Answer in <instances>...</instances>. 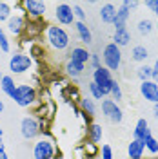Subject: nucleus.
Wrapping results in <instances>:
<instances>
[{"label": "nucleus", "mask_w": 158, "mask_h": 159, "mask_svg": "<svg viewBox=\"0 0 158 159\" xmlns=\"http://www.w3.org/2000/svg\"><path fill=\"white\" fill-rule=\"evenodd\" d=\"M102 112L106 114V118H109L113 123H120L122 121V110L116 105V101L113 99H104L102 101Z\"/></svg>", "instance_id": "39448f33"}, {"label": "nucleus", "mask_w": 158, "mask_h": 159, "mask_svg": "<svg viewBox=\"0 0 158 159\" xmlns=\"http://www.w3.org/2000/svg\"><path fill=\"white\" fill-rule=\"evenodd\" d=\"M147 136H151V130H149L147 121H146V119H138L136 129H135V139H138V141H146Z\"/></svg>", "instance_id": "2eb2a0df"}, {"label": "nucleus", "mask_w": 158, "mask_h": 159, "mask_svg": "<svg viewBox=\"0 0 158 159\" xmlns=\"http://www.w3.org/2000/svg\"><path fill=\"white\" fill-rule=\"evenodd\" d=\"M77 31H78V36H80V40H82V43L89 45L93 38H91V31H89V27L86 25V22H77Z\"/></svg>", "instance_id": "dca6fc26"}, {"label": "nucleus", "mask_w": 158, "mask_h": 159, "mask_svg": "<svg viewBox=\"0 0 158 159\" xmlns=\"http://www.w3.org/2000/svg\"><path fill=\"white\" fill-rule=\"evenodd\" d=\"M13 99L18 103L20 107H29L31 103L37 99V92H35V89L29 87V85H18L17 90H15Z\"/></svg>", "instance_id": "20e7f679"}, {"label": "nucleus", "mask_w": 158, "mask_h": 159, "mask_svg": "<svg viewBox=\"0 0 158 159\" xmlns=\"http://www.w3.org/2000/svg\"><path fill=\"white\" fill-rule=\"evenodd\" d=\"M91 63H93V67H95V70L100 69V60L96 54H91Z\"/></svg>", "instance_id": "f704fd0d"}, {"label": "nucleus", "mask_w": 158, "mask_h": 159, "mask_svg": "<svg viewBox=\"0 0 158 159\" xmlns=\"http://www.w3.org/2000/svg\"><path fill=\"white\" fill-rule=\"evenodd\" d=\"M0 49L4 51V52H9V42L6 38V33L0 29Z\"/></svg>", "instance_id": "c756f323"}, {"label": "nucleus", "mask_w": 158, "mask_h": 159, "mask_svg": "<svg viewBox=\"0 0 158 159\" xmlns=\"http://www.w3.org/2000/svg\"><path fill=\"white\" fill-rule=\"evenodd\" d=\"M155 118L158 119V103H155Z\"/></svg>", "instance_id": "4c0bfd02"}, {"label": "nucleus", "mask_w": 158, "mask_h": 159, "mask_svg": "<svg viewBox=\"0 0 158 159\" xmlns=\"http://www.w3.org/2000/svg\"><path fill=\"white\" fill-rule=\"evenodd\" d=\"M55 13H57L58 22L64 24V25H69V24L75 22V13H73V7H71L69 4H58Z\"/></svg>", "instance_id": "6e6552de"}, {"label": "nucleus", "mask_w": 158, "mask_h": 159, "mask_svg": "<svg viewBox=\"0 0 158 159\" xmlns=\"http://www.w3.org/2000/svg\"><path fill=\"white\" fill-rule=\"evenodd\" d=\"M100 138H102V127L100 125H91V139L95 143H98Z\"/></svg>", "instance_id": "a878e982"}, {"label": "nucleus", "mask_w": 158, "mask_h": 159, "mask_svg": "<svg viewBox=\"0 0 158 159\" xmlns=\"http://www.w3.org/2000/svg\"><path fill=\"white\" fill-rule=\"evenodd\" d=\"M89 58H91V54L87 52V49H84V47H75L73 49V52H71V60H77V61H80V63H87Z\"/></svg>", "instance_id": "a211bd4d"}, {"label": "nucleus", "mask_w": 158, "mask_h": 159, "mask_svg": "<svg viewBox=\"0 0 158 159\" xmlns=\"http://www.w3.org/2000/svg\"><path fill=\"white\" fill-rule=\"evenodd\" d=\"M24 6H26L27 13L31 15V18H42L44 13H46V4L38 2V0H26Z\"/></svg>", "instance_id": "9b49d317"}, {"label": "nucleus", "mask_w": 158, "mask_h": 159, "mask_svg": "<svg viewBox=\"0 0 158 159\" xmlns=\"http://www.w3.org/2000/svg\"><path fill=\"white\" fill-rule=\"evenodd\" d=\"M33 154H35V159H53V156H55V147H53L51 141L42 139V141H38L35 145Z\"/></svg>", "instance_id": "423d86ee"}, {"label": "nucleus", "mask_w": 158, "mask_h": 159, "mask_svg": "<svg viewBox=\"0 0 158 159\" xmlns=\"http://www.w3.org/2000/svg\"><path fill=\"white\" fill-rule=\"evenodd\" d=\"M102 159H113V150H111L109 145L102 147Z\"/></svg>", "instance_id": "7c9ffc66"}, {"label": "nucleus", "mask_w": 158, "mask_h": 159, "mask_svg": "<svg viewBox=\"0 0 158 159\" xmlns=\"http://www.w3.org/2000/svg\"><path fill=\"white\" fill-rule=\"evenodd\" d=\"M47 38H49V43L58 51H64L67 45H69V36L67 33L58 27V25H49L47 27Z\"/></svg>", "instance_id": "f257e3e1"}, {"label": "nucleus", "mask_w": 158, "mask_h": 159, "mask_svg": "<svg viewBox=\"0 0 158 159\" xmlns=\"http://www.w3.org/2000/svg\"><path fill=\"white\" fill-rule=\"evenodd\" d=\"M144 145H146V147H147L153 154H156V152H158V141L153 138V136H147V138H146V141H144Z\"/></svg>", "instance_id": "393cba45"}, {"label": "nucleus", "mask_w": 158, "mask_h": 159, "mask_svg": "<svg viewBox=\"0 0 158 159\" xmlns=\"http://www.w3.org/2000/svg\"><path fill=\"white\" fill-rule=\"evenodd\" d=\"M104 63H106V69L107 70H116L120 67V58H122V54H120V49L116 43H107L106 47H104Z\"/></svg>", "instance_id": "f03ea898"}, {"label": "nucleus", "mask_w": 158, "mask_h": 159, "mask_svg": "<svg viewBox=\"0 0 158 159\" xmlns=\"http://www.w3.org/2000/svg\"><path fill=\"white\" fill-rule=\"evenodd\" d=\"M144 148H146V145H144V141H138V139H133L131 143H129V159H142L144 156Z\"/></svg>", "instance_id": "ddd939ff"}, {"label": "nucleus", "mask_w": 158, "mask_h": 159, "mask_svg": "<svg viewBox=\"0 0 158 159\" xmlns=\"http://www.w3.org/2000/svg\"><path fill=\"white\" fill-rule=\"evenodd\" d=\"M0 159H7V154H6V148L2 145V139H0Z\"/></svg>", "instance_id": "c9c22d12"}, {"label": "nucleus", "mask_w": 158, "mask_h": 159, "mask_svg": "<svg viewBox=\"0 0 158 159\" xmlns=\"http://www.w3.org/2000/svg\"><path fill=\"white\" fill-rule=\"evenodd\" d=\"M2 110H4V103H2V101H0V112H2Z\"/></svg>", "instance_id": "58836bf2"}, {"label": "nucleus", "mask_w": 158, "mask_h": 159, "mask_svg": "<svg viewBox=\"0 0 158 159\" xmlns=\"http://www.w3.org/2000/svg\"><path fill=\"white\" fill-rule=\"evenodd\" d=\"M146 6H147L149 9L155 11V15L158 16V0H149V2H146Z\"/></svg>", "instance_id": "72a5a7b5"}, {"label": "nucleus", "mask_w": 158, "mask_h": 159, "mask_svg": "<svg viewBox=\"0 0 158 159\" xmlns=\"http://www.w3.org/2000/svg\"><path fill=\"white\" fill-rule=\"evenodd\" d=\"M89 90H91V94H93V96H95L96 99H102V98H104L102 90L98 89V85H96L95 81H91V83H89Z\"/></svg>", "instance_id": "c85d7f7f"}, {"label": "nucleus", "mask_w": 158, "mask_h": 159, "mask_svg": "<svg viewBox=\"0 0 158 159\" xmlns=\"http://www.w3.org/2000/svg\"><path fill=\"white\" fill-rule=\"evenodd\" d=\"M29 65H31V60L26 54H15L9 60V69L13 72H24V70L29 69Z\"/></svg>", "instance_id": "1a4fd4ad"}, {"label": "nucleus", "mask_w": 158, "mask_h": 159, "mask_svg": "<svg viewBox=\"0 0 158 159\" xmlns=\"http://www.w3.org/2000/svg\"><path fill=\"white\" fill-rule=\"evenodd\" d=\"M151 27H153V22L151 20H140L138 22V31L142 34H149L151 33Z\"/></svg>", "instance_id": "b1692460"}, {"label": "nucleus", "mask_w": 158, "mask_h": 159, "mask_svg": "<svg viewBox=\"0 0 158 159\" xmlns=\"http://www.w3.org/2000/svg\"><path fill=\"white\" fill-rule=\"evenodd\" d=\"M93 81L98 85V89L102 90V94L106 96L111 92V85H113V76H111V70H107L106 67H100L93 72Z\"/></svg>", "instance_id": "7ed1b4c3"}, {"label": "nucleus", "mask_w": 158, "mask_h": 159, "mask_svg": "<svg viewBox=\"0 0 158 159\" xmlns=\"http://www.w3.org/2000/svg\"><path fill=\"white\" fill-rule=\"evenodd\" d=\"M156 29H158V24H156Z\"/></svg>", "instance_id": "37998d69"}, {"label": "nucleus", "mask_w": 158, "mask_h": 159, "mask_svg": "<svg viewBox=\"0 0 158 159\" xmlns=\"http://www.w3.org/2000/svg\"><path fill=\"white\" fill-rule=\"evenodd\" d=\"M7 27L13 34H20L22 29H24V18L22 16H15V18H9V24H7Z\"/></svg>", "instance_id": "aec40b11"}, {"label": "nucleus", "mask_w": 158, "mask_h": 159, "mask_svg": "<svg viewBox=\"0 0 158 159\" xmlns=\"http://www.w3.org/2000/svg\"><path fill=\"white\" fill-rule=\"evenodd\" d=\"M100 16H102V20H104L106 24H115V20H116V7H115L113 4H106V6H102V9H100Z\"/></svg>", "instance_id": "4468645a"}, {"label": "nucleus", "mask_w": 158, "mask_h": 159, "mask_svg": "<svg viewBox=\"0 0 158 159\" xmlns=\"http://www.w3.org/2000/svg\"><path fill=\"white\" fill-rule=\"evenodd\" d=\"M73 13H75V15L80 18V22H86V13L82 11V7H80V6H75V7H73Z\"/></svg>", "instance_id": "2f4dec72"}, {"label": "nucleus", "mask_w": 158, "mask_h": 159, "mask_svg": "<svg viewBox=\"0 0 158 159\" xmlns=\"http://www.w3.org/2000/svg\"><path fill=\"white\" fill-rule=\"evenodd\" d=\"M129 18V7L126 2H122V7L116 9V20H115V25H116V31L126 29V22Z\"/></svg>", "instance_id": "f8f14e48"}, {"label": "nucleus", "mask_w": 158, "mask_h": 159, "mask_svg": "<svg viewBox=\"0 0 158 159\" xmlns=\"http://www.w3.org/2000/svg\"><path fill=\"white\" fill-rule=\"evenodd\" d=\"M138 78L142 81H149V78H153V67H147V65H144V67H140L138 69Z\"/></svg>", "instance_id": "5701e85b"}, {"label": "nucleus", "mask_w": 158, "mask_h": 159, "mask_svg": "<svg viewBox=\"0 0 158 159\" xmlns=\"http://www.w3.org/2000/svg\"><path fill=\"white\" fill-rule=\"evenodd\" d=\"M146 58H147V49L142 47V45H136V47L133 49V60H136V61H144Z\"/></svg>", "instance_id": "4be33fe9"}, {"label": "nucleus", "mask_w": 158, "mask_h": 159, "mask_svg": "<svg viewBox=\"0 0 158 159\" xmlns=\"http://www.w3.org/2000/svg\"><path fill=\"white\" fill-rule=\"evenodd\" d=\"M153 78H155V83L158 81V60L156 63H155V67H153Z\"/></svg>", "instance_id": "e433bc0d"}, {"label": "nucleus", "mask_w": 158, "mask_h": 159, "mask_svg": "<svg viewBox=\"0 0 158 159\" xmlns=\"http://www.w3.org/2000/svg\"><path fill=\"white\" fill-rule=\"evenodd\" d=\"M40 132V125L35 118H24L22 119V136L26 139H33Z\"/></svg>", "instance_id": "0eeeda50"}, {"label": "nucleus", "mask_w": 158, "mask_h": 159, "mask_svg": "<svg viewBox=\"0 0 158 159\" xmlns=\"http://www.w3.org/2000/svg\"><path fill=\"white\" fill-rule=\"evenodd\" d=\"M111 96H113V99H122V90H120V85L116 83V81H113V85H111V92H109Z\"/></svg>", "instance_id": "cd10ccee"}, {"label": "nucleus", "mask_w": 158, "mask_h": 159, "mask_svg": "<svg viewBox=\"0 0 158 159\" xmlns=\"http://www.w3.org/2000/svg\"><path fill=\"white\" fill-rule=\"evenodd\" d=\"M2 78H4V76H2V72H0V81H2Z\"/></svg>", "instance_id": "79ce46f5"}, {"label": "nucleus", "mask_w": 158, "mask_h": 159, "mask_svg": "<svg viewBox=\"0 0 158 159\" xmlns=\"http://www.w3.org/2000/svg\"><path fill=\"white\" fill-rule=\"evenodd\" d=\"M2 136H4V132H2V129H0V139H2Z\"/></svg>", "instance_id": "ea45409f"}, {"label": "nucleus", "mask_w": 158, "mask_h": 159, "mask_svg": "<svg viewBox=\"0 0 158 159\" xmlns=\"http://www.w3.org/2000/svg\"><path fill=\"white\" fill-rule=\"evenodd\" d=\"M131 36H129L127 29H120V31H115V42L116 45H127Z\"/></svg>", "instance_id": "412c9836"}, {"label": "nucleus", "mask_w": 158, "mask_h": 159, "mask_svg": "<svg viewBox=\"0 0 158 159\" xmlns=\"http://www.w3.org/2000/svg\"><path fill=\"white\" fill-rule=\"evenodd\" d=\"M142 159H158V157H142Z\"/></svg>", "instance_id": "a19ab883"}, {"label": "nucleus", "mask_w": 158, "mask_h": 159, "mask_svg": "<svg viewBox=\"0 0 158 159\" xmlns=\"http://www.w3.org/2000/svg\"><path fill=\"white\" fill-rule=\"evenodd\" d=\"M82 105H84V109L87 110L89 114H95V107H93L91 99H84V101H82Z\"/></svg>", "instance_id": "473e14b6"}, {"label": "nucleus", "mask_w": 158, "mask_h": 159, "mask_svg": "<svg viewBox=\"0 0 158 159\" xmlns=\"http://www.w3.org/2000/svg\"><path fill=\"white\" fill-rule=\"evenodd\" d=\"M140 92L146 96V99L149 101H153V103H158V85L155 81H142V85H140Z\"/></svg>", "instance_id": "9d476101"}, {"label": "nucleus", "mask_w": 158, "mask_h": 159, "mask_svg": "<svg viewBox=\"0 0 158 159\" xmlns=\"http://www.w3.org/2000/svg\"><path fill=\"white\" fill-rule=\"evenodd\" d=\"M84 67H86L84 63H80L77 60H69L67 65H66V70H67V74H71L73 78H77V76H80L84 72Z\"/></svg>", "instance_id": "f3484780"}, {"label": "nucleus", "mask_w": 158, "mask_h": 159, "mask_svg": "<svg viewBox=\"0 0 158 159\" xmlns=\"http://www.w3.org/2000/svg\"><path fill=\"white\" fill-rule=\"evenodd\" d=\"M0 85H2V90H4L9 98H13V96H15L17 85H15V81H13V78H11V76H4V78H2V81H0Z\"/></svg>", "instance_id": "6ab92c4d"}, {"label": "nucleus", "mask_w": 158, "mask_h": 159, "mask_svg": "<svg viewBox=\"0 0 158 159\" xmlns=\"http://www.w3.org/2000/svg\"><path fill=\"white\" fill-rule=\"evenodd\" d=\"M9 13H11L9 4L0 2V22H2V20H6V18H9Z\"/></svg>", "instance_id": "bb28decb"}]
</instances>
